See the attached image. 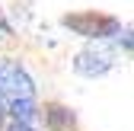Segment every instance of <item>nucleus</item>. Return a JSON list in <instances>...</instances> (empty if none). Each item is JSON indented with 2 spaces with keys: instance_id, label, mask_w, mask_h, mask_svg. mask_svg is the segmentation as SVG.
<instances>
[{
  "instance_id": "obj_5",
  "label": "nucleus",
  "mask_w": 134,
  "mask_h": 131,
  "mask_svg": "<svg viewBox=\"0 0 134 131\" xmlns=\"http://www.w3.org/2000/svg\"><path fill=\"white\" fill-rule=\"evenodd\" d=\"M10 115L19 122V125H29L32 118L38 115V109H35V99H16L10 102Z\"/></svg>"
},
{
  "instance_id": "obj_1",
  "label": "nucleus",
  "mask_w": 134,
  "mask_h": 131,
  "mask_svg": "<svg viewBox=\"0 0 134 131\" xmlns=\"http://www.w3.org/2000/svg\"><path fill=\"white\" fill-rule=\"evenodd\" d=\"M64 29L77 32L83 39H109L121 29V23L115 16H105V13H96V10H86V13H67L64 16Z\"/></svg>"
},
{
  "instance_id": "obj_3",
  "label": "nucleus",
  "mask_w": 134,
  "mask_h": 131,
  "mask_svg": "<svg viewBox=\"0 0 134 131\" xmlns=\"http://www.w3.org/2000/svg\"><path fill=\"white\" fill-rule=\"evenodd\" d=\"M77 74H86V77H96V74H105L112 67V54L105 51H80L77 61H74Z\"/></svg>"
},
{
  "instance_id": "obj_4",
  "label": "nucleus",
  "mask_w": 134,
  "mask_h": 131,
  "mask_svg": "<svg viewBox=\"0 0 134 131\" xmlns=\"http://www.w3.org/2000/svg\"><path fill=\"white\" fill-rule=\"evenodd\" d=\"M42 115H45V125L51 128V131H70V128H74V112L64 109V106H58V102L45 106Z\"/></svg>"
},
{
  "instance_id": "obj_8",
  "label": "nucleus",
  "mask_w": 134,
  "mask_h": 131,
  "mask_svg": "<svg viewBox=\"0 0 134 131\" xmlns=\"http://www.w3.org/2000/svg\"><path fill=\"white\" fill-rule=\"evenodd\" d=\"M0 125H3V109H0Z\"/></svg>"
},
{
  "instance_id": "obj_2",
  "label": "nucleus",
  "mask_w": 134,
  "mask_h": 131,
  "mask_svg": "<svg viewBox=\"0 0 134 131\" xmlns=\"http://www.w3.org/2000/svg\"><path fill=\"white\" fill-rule=\"evenodd\" d=\"M35 86H32L29 74L16 61H0V99L16 102V99H32Z\"/></svg>"
},
{
  "instance_id": "obj_7",
  "label": "nucleus",
  "mask_w": 134,
  "mask_h": 131,
  "mask_svg": "<svg viewBox=\"0 0 134 131\" xmlns=\"http://www.w3.org/2000/svg\"><path fill=\"white\" fill-rule=\"evenodd\" d=\"M10 131H32V128H29V125H19V122H16V125H13Z\"/></svg>"
},
{
  "instance_id": "obj_6",
  "label": "nucleus",
  "mask_w": 134,
  "mask_h": 131,
  "mask_svg": "<svg viewBox=\"0 0 134 131\" xmlns=\"http://www.w3.org/2000/svg\"><path fill=\"white\" fill-rule=\"evenodd\" d=\"M10 32H13V29H10V23L3 19V16H0V39H7V35H10Z\"/></svg>"
}]
</instances>
